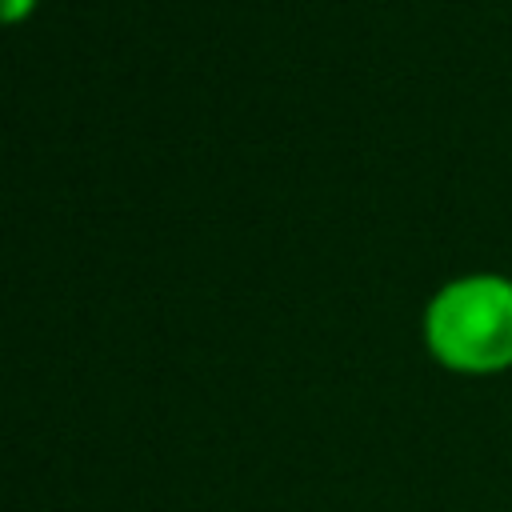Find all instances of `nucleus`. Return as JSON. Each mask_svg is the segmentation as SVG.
Here are the masks:
<instances>
[{"instance_id":"nucleus-1","label":"nucleus","mask_w":512,"mask_h":512,"mask_svg":"<svg viewBox=\"0 0 512 512\" xmlns=\"http://www.w3.org/2000/svg\"><path fill=\"white\" fill-rule=\"evenodd\" d=\"M420 344L436 368L460 380L512 372V276L468 268L440 280L420 308Z\"/></svg>"},{"instance_id":"nucleus-2","label":"nucleus","mask_w":512,"mask_h":512,"mask_svg":"<svg viewBox=\"0 0 512 512\" xmlns=\"http://www.w3.org/2000/svg\"><path fill=\"white\" fill-rule=\"evenodd\" d=\"M40 0H0V28H16V24H28L36 16Z\"/></svg>"}]
</instances>
